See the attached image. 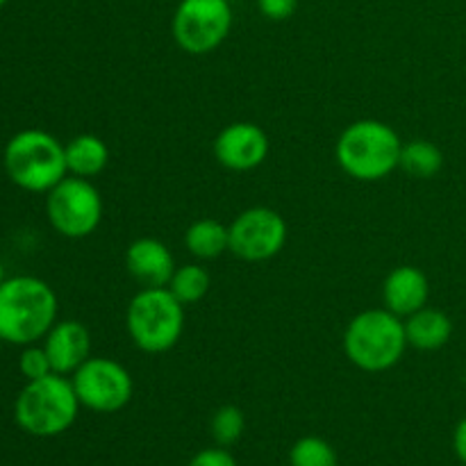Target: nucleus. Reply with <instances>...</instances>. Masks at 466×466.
Here are the masks:
<instances>
[{
	"label": "nucleus",
	"instance_id": "423d86ee",
	"mask_svg": "<svg viewBox=\"0 0 466 466\" xmlns=\"http://www.w3.org/2000/svg\"><path fill=\"white\" fill-rule=\"evenodd\" d=\"M126 328L139 350L167 353L176 349L185 332V305L168 287H144L127 305Z\"/></svg>",
	"mask_w": 466,
	"mask_h": 466
},
{
	"label": "nucleus",
	"instance_id": "a211bd4d",
	"mask_svg": "<svg viewBox=\"0 0 466 466\" xmlns=\"http://www.w3.org/2000/svg\"><path fill=\"white\" fill-rule=\"evenodd\" d=\"M441 167H444V155H441V150L432 141L414 139L403 144V150H400V168L408 176L419 177V180H428V177H435L441 171Z\"/></svg>",
	"mask_w": 466,
	"mask_h": 466
},
{
	"label": "nucleus",
	"instance_id": "0eeeda50",
	"mask_svg": "<svg viewBox=\"0 0 466 466\" xmlns=\"http://www.w3.org/2000/svg\"><path fill=\"white\" fill-rule=\"evenodd\" d=\"M50 226L66 239H85L103 221L100 191L86 177H64L46 196Z\"/></svg>",
	"mask_w": 466,
	"mask_h": 466
},
{
	"label": "nucleus",
	"instance_id": "dca6fc26",
	"mask_svg": "<svg viewBox=\"0 0 466 466\" xmlns=\"http://www.w3.org/2000/svg\"><path fill=\"white\" fill-rule=\"evenodd\" d=\"M66 168L76 177H94L103 173L109 164V148L100 137L77 135L64 146Z\"/></svg>",
	"mask_w": 466,
	"mask_h": 466
},
{
	"label": "nucleus",
	"instance_id": "5701e85b",
	"mask_svg": "<svg viewBox=\"0 0 466 466\" xmlns=\"http://www.w3.org/2000/svg\"><path fill=\"white\" fill-rule=\"evenodd\" d=\"M299 7V0H258V9L268 21H287Z\"/></svg>",
	"mask_w": 466,
	"mask_h": 466
},
{
	"label": "nucleus",
	"instance_id": "39448f33",
	"mask_svg": "<svg viewBox=\"0 0 466 466\" xmlns=\"http://www.w3.org/2000/svg\"><path fill=\"white\" fill-rule=\"evenodd\" d=\"M408 337L405 321L390 309H364L350 319L344 332V353L367 373L390 371L400 362Z\"/></svg>",
	"mask_w": 466,
	"mask_h": 466
},
{
	"label": "nucleus",
	"instance_id": "f3484780",
	"mask_svg": "<svg viewBox=\"0 0 466 466\" xmlns=\"http://www.w3.org/2000/svg\"><path fill=\"white\" fill-rule=\"evenodd\" d=\"M185 246L194 258L217 259L230 250V228L217 218H198L187 228Z\"/></svg>",
	"mask_w": 466,
	"mask_h": 466
},
{
	"label": "nucleus",
	"instance_id": "f03ea898",
	"mask_svg": "<svg viewBox=\"0 0 466 466\" xmlns=\"http://www.w3.org/2000/svg\"><path fill=\"white\" fill-rule=\"evenodd\" d=\"M399 132L376 118H362L346 127L335 146L337 164L360 182H378L400 167Z\"/></svg>",
	"mask_w": 466,
	"mask_h": 466
},
{
	"label": "nucleus",
	"instance_id": "bb28decb",
	"mask_svg": "<svg viewBox=\"0 0 466 466\" xmlns=\"http://www.w3.org/2000/svg\"><path fill=\"white\" fill-rule=\"evenodd\" d=\"M5 3H7V0H0V7H3V5H5Z\"/></svg>",
	"mask_w": 466,
	"mask_h": 466
},
{
	"label": "nucleus",
	"instance_id": "6e6552de",
	"mask_svg": "<svg viewBox=\"0 0 466 466\" xmlns=\"http://www.w3.org/2000/svg\"><path fill=\"white\" fill-rule=\"evenodd\" d=\"M230 0H180L171 21V32L180 50L209 55L232 30Z\"/></svg>",
	"mask_w": 466,
	"mask_h": 466
},
{
	"label": "nucleus",
	"instance_id": "393cba45",
	"mask_svg": "<svg viewBox=\"0 0 466 466\" xmlns=\"http://www.w3.org/2000/svg\"><path fill=\"white\" fill-rule=\"evenodd\" d=\"M453 449H455V455L460 458V462L466 464V417L458 423V428H455Z\"/></svg>",
	"mask_w": 466,
	"mask_h": 466
},
{
	"label": "nucleus",
	"instance_id": "2eb2a0df",
	"mask_svg": "<svg viewBox=\"0 0 466 466\" xmlns=\"http://www.w3.org/2000/svg\"><path fill=\"white\" fill-rule=\"evenodd\" d=\"M405 337L412 349L440 350L453 337V321L441 309L421 308L405 319Z\"/></svg>",
	"mask_w": 466,
	"mask_h": 466
},
{
	"label": "nucleus",
	"instance_id": "cd10ccee",
	"mask_svg": "<svg viewBox=\"0 0 466 466\" xmlns=\"http://www.w3.org/2000/svg\"><path fill=\"white\" fill-rule=\"evenodd\" d=\"M464 385H466V373H464Z\"/></svg>",
	"mask_w": 466,
	"mask_h": 466
},
{
	"label": "nucleus",
	"instance_id": "ddd939ff",
	"mask_svg": "<svg viewBox=\"0 0 466 466\" xmlns=\"http://www.w3.org/2000/svg\"><path fill=\"white\" fill-rule=\"evenodd\" d=\"M126 268L144 287H167L177 267L167 244L153 237H141L127 246Z\"/></svg>",
	"mask_w": 466,
	"mask_h": 466
},
{
	"label": "nucleus",
	"instance_id": "4468645a",
	"mask_svg": "<svg viewBox=\"0 0 466 466\" xmlns=\"http://www.w3.org/2000/svg\"><path fill=\"white\" fill-rule=\"evenodd\" d=\"M428 296H431V282H428L426 273L410 264L391 268L382 282L385 308L399 317H410L426 308Z\"/></svg>",
	"mask_w": 466,
	"mask_h": 466
},
{
	"label": "nucleus",
	"instance_id": "4be33fe9",
	"mask_svg": "<svg viewBox=\"0 0 466 466\" xmlns=\"http://www.w3.org/2000/svg\"><path fill=\"white\" fill-rule=\"evenodd\" d=\"M18 371H21V376L25 378V380H39V378L55 373L46 349L36 344L23 346V353L21 358H18Z\"/></svg>",
	"mask_w": 466,
	"mask_h": 466
},
{
	"label": "nucleus",
	"instance_id": "6ab92c4d",
	"mask_svg": "<svg viewBox=\"0 0 466 466\" xmlns=\"http://www.w3.org/2000/svg\"><path fill=\"white\" fill-rule=\"evenodd\" d=\"M167 287L182 305H191L208 296L209 287H212V278L198 264H185V267H177L173 271Z\"/></svg>",
	"mask_w": 466,
	"mask_h": 466
},
{
	"label": "nucleus",
	"instance_id": "a878e982",
	"mask_svg": "<svg viewBox=\"0 0 466 466\" xmlns=\"http://www.w3.org/2000/svg\"><path fill=\"white\" fill-rule=\"evenodd\" d=\"M5 282V268H3V262H0V285Z\"/></svg>",
	"mask_w": 466,
	"mask_h": 466
},
{
	"label": "nucleus",
	"instance_id": "b1692460",
	"mask_svg": "<svg viewBox=\"0 0 466 466\" xmlns=\"http://www.w3.org/2000/svg\"><path fill=\"white\" fill-rule=\"evenodd\" d=\"M189 466H237V462L223 446H218V449H205L196 453Z\"/></svg>",
	"mask_w": 466,
	"mask_h": 466
},
{
	"label": "nucleus",
	"instance_id": "f257e3e1",
	"mask_svg": "<svg viewBox=\"0 0 466 466\" xmlns=\"http://www.w3.org/2000/svg\"><path fill=\"white\" fill-rule=\"evenodd\" d=\"M57 323V294L35 276L5 278L0 285V341L30 346Z\"/></svg>",
	"mask_w": 466,
	"mask_h": 466
},
{
	"label": "nucleus",
	"instance_id": "412c9836",
	"mask_svg": "<svg viewBox=\"0 0 466 466\" xmlns=\"http://www.w3.org/2000/svg\"><path fill=\"white\" fill-rule=\"evenodd\" d=\"M244 428H246L244 412H241L239 408H235V405H223V408H218L217 412H214L209 431H212L214 441L226 449V446L237 444V441L241 440Z\"/></svg>",
	"mask_w": 466,
	"mask_h": 466
},
{
	"label": "nucleus",
	"instance_id": "1a4fd4ad",
	"mask_svg": "<svg viewBox=\"0 0 466 466\" xmlns=\"http://www.w3.org/2000/svg\"><path fill=\"white\" fill-rule=\"evenodd\" d=\"M82 408L112 414L126 408L132 399V378L123 364L109 358H89L71 378Z\"/></svg>",
	"mask_w": 466,
	"mask_h": 466
},
{
	"label": "nucleus",
	"instance_id": "20e7f679",
	"mask_svg": "<svg viewBox=\"0 0 466 466\" xmlns=\"http://www.w3.org/2000/svg\"><path fill=\"white\" fill-rule=\"evenodd\" d=\"M80 408L73 382L66 376L50 373L25 382L14 403V419L27 435L57 437L76 423Z\"/></svg>",
	"mask_w": 466,
	"mask_h": 466
},
{
	"label": "nucleus",
	"instance_id": "9d476101",
	"mask_svg": "<svg viewBox=\"0 0 466 466\" xmlns=\"http://www.w3.org/2000/svg\"><path fill=\"white\" fill-rule=\"evenodd\" d=\"M230 253L246 262H267L287 244V221L271 208L244 209L230 223Z\"/></svg>",
	"mask_w": 466,
	"mask_h": 466
},
{
	"label": "nucleus",
	"instance_id": "f8f14e48",
	"mask_svg": "<svg viewBox=\"0 0 466 466\" xmlns=\"http://www.w3.org/2000/svg\"><path fill=\"white\" fill-rule=\"evenodd\" d=\"M44 349L53 364V371L68 376L91 358V335L85 323L57 321L44 337Z\"/></svg>",
	"mask_w": 466,
	"mask_h": 466
},
{
	"label": "nucleus",
	"instance_id": "7ed1b4c3",
	"mask_svg": "<svg viewBox=\"0 0 466 466\" xmlns=\"http://www.w3.org/2000/svg\"><path fill=\"white\" fill-rule=\"evenodd\" d=\"M7 177L32 194H48L68 176L64 144L46 130H21L7 141L3 153Z\"/></svg>",
	"mask_w": 466,
	"mask_h": 466
},
{
	"label": "nucleus",
	"instance_id": "9b49d317",
	"mask_svg": "<svg viewBox=\"0 0 466 466\" xmlns=\"http://www.w3.org/2000/svg\"><path fill=\"white\" fill-rule=\"evenodd\" d=\"M267 132L248 121L230 123L214 139V157L230 171H253L268 157Z\"/></svg>",
	"mask_w": 466,
	"mask_h": 466
},
{
	"label": "nucleus",
	"instance_id": "aec40b11",
	"mask_svg": "<svg viewBox=\"0 0 466 466\" xmlns=\"http://www.w3.org/2000/svg\"><path fill=\"white\" fill-rule=\"evenodd\" d=\"M291 466H337V453L321 437H300L289 451Z\"/></svg>",
	"mask_w": 466,
	"mask_h": 466
}]
</instances>
